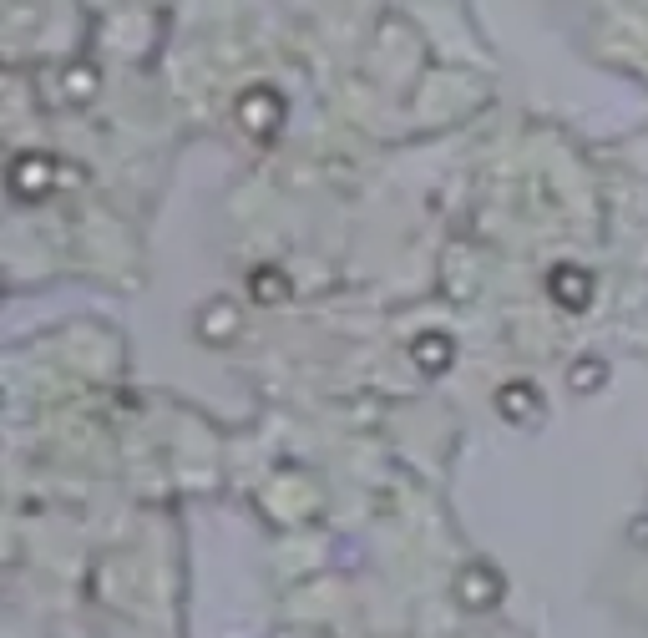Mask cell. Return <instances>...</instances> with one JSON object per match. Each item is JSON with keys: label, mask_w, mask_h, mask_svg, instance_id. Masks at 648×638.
I'll return each instance as SVG.
<instances>
[{"label": "cell", "mask_w": 648, "mask_h": 638, "mask_svg": "<svg viewBox=\"0 0 648 638\" xmlns=\"http://www.w3.org/2000/svg\"><path fill=\"white\" fill-rule=\"evenodd\" d=\"M552 299L567 304V309H583L593 299V284L583 269H552Z\"/></svg>", "instance_id": "2"}, {"label": "cell", "mask_w": 648, "mask_h": 638, "mask_svg": "<svg viewBox=\"0 0 648 638\" xmlns=\"http://www.w3.org/2000/svg\"><path fill=\"white\" fill-rule=\"evenodd\" d=\"M259 299H279V274L274 269H259V284H254Z\"/></svg>", "instance_id": "5"}, {"label": "cell", "mask_w": 648, "mask_h": 638, "mask_svg": "<svg viewBox=\"0 0 648 638\" xmlns=\"http://www.w3.org/2000/svg\"><path fill=\"white\" fill-rule=\"evenodd\" d=\"M497 406H502L507 421H527V416L537 411V390H532V385H507V390L497 395Z\"/></svg>", "instance_id": "3"}, {"label": "cell", "mask_w": 648, "mask_h": 638, "mask_svg": "<svg viewBox=\"0 0 648 638\" xmlns=\"http://www.w3.org/2000/svg\"><path fill=\"white\" fill-rule=\"evenodd\" d=\"M51 178H56L51 157H21V163L11 168V193H16L21 203H36V198L51 188Z\"/></svg>", "instance_id": "1"}, {"label": "cell", "mask_w": 648, "mask_h": 638, "mask_svg": "<svg viewBox=\"0 0 648 638\" xmlns=\"http://www.w3.org/2000/svg\"><path fill=\"white\" fill-rule=\"evenodd\" d=\"M416 360H421L426 375H441L446 360H451V340H446V335H426V340H416Z\"/></svg>", "instance_id": "4"}]
</instances>
